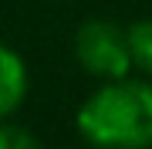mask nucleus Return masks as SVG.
<instances>
[{
  "label": "nucleus",
  "instance_id": "f257e3e1",
  "mask_svg": "<svg viewBox=\"0 0 152 149\" xmlns=\"http://www.w3.org/2000/svg\"><path fill=\"white\" fill-rule=\"evenodd\" d=\"M78 132L95 149H152V85L115 78L78 109Z\"/></svg>",
  "mask_w": 152,
  "mask_h": 149
},
{
  "label": "nucleus",
  "instance_id": "f03ea898",
  "mask_svg": "<svg viewBox=\"0 0 152 149\" xmlns=\"http://www.w3.org/2000/svg\"><path fill=\"white\" fill-rule=\"evenodd\" d=\"M75 54L88 75L105 78V81L125 78L132 68L129 37L112 21H85L75 34Z\"/></svg>",
  "mask_w": 152,
  "mask_h": 149
},
{
  "label": "nucleus",
  "instance_id": "7ed1b4c3",
  "mask_svg": "<svg viewBox=\"0 0 152 149\" xmlns=\"http://www.w3.org/2000/svg\"><path fill=\"white\" fill-rule=\"evenodd\" d=\"M24 95H27V68H24V58L14 48L0 44V122L10 112L20 109Z\"/></svg>",
  "mask_w": 152,
  "mask_h": 149
},
{
  "label": "nucleus",
  "instance_id": "20e7f679",
  "mask_svg": "<svg viewBox=\"0 0 152 149\" xmlns=\"http://www.w3.org/2000/svg\"><path fill=\"white\" fill-rule=\"evenodd\" d=\"M125 37H129L132 68L152 75V17H149V21H135L129 31H125Z\"/></svg>",
  "mask_w": 152,
  "mask_h": 149
},
{
  "label": "nucleus",
  "instance_id": "39448f33",
  "mask_svg": "<svg viewBox=\"0 0 152 149\" xmlns=\"http://www.w3.org/2000/svg\"><path fill=\"white\" fill-rule=\"evenodd\" d=\"M0 149H41V142L27 132V129L4 122V126H0Z\"/></svg>",
  "mask_w": 152,
  "mask_h": 149
}]
</instances>
